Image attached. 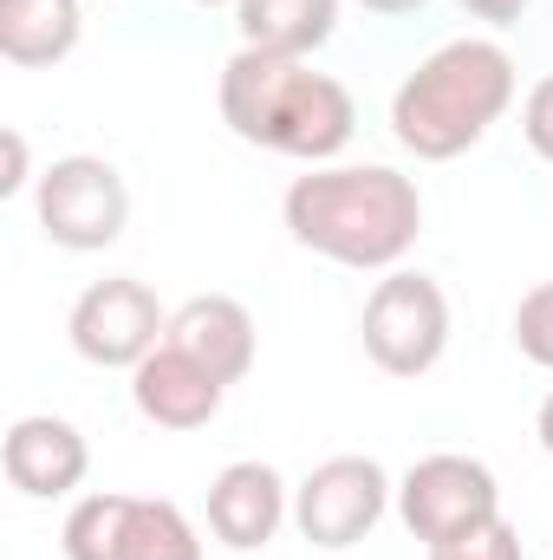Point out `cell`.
I'll list each match as a JSON object with an SVG mask.
<instances>
[{
  "label": "cell",
  "instance_id": "cell-1",
  "mask_svg": "<svg viewBox=\"0 0 553 560\" xmlns=\"http://www.w3.org/2000/svg\"><path fill=\"white\" fill-rule=\"evenodd\" d=\"M286 235L332 268L391 275L423 235V196L391 163H313L280 196Z\"/></svg>",
  "mask_w": 553,
  "mask_h": 560
},
{
  "label": "cell",
  "instance_id": "cell-2",
  "mask_svg": "<svg viewBox=\"0 0 553 560\" xmlns=\"http://www.w3.org/2000/svg\"><path fill=\"white\" fill-rule=\"evenodd\" d=\"M215 105H222V125L242 143L293 156L306 170L339 163V150L358 131V105L332 72H313L306 59H274L255 46H242L222 66Z\"/></svg>",
  "mask_w": 553,
  "mask_h": 560
},
{
  "label": "cell",
  "instance_id": "cell-3",
  "mask_svg": "<svg viewBox=\"0 0 553 560\" xmlns=\"http://www.w3.org/2000/svg\"><path fill=\"white\" fill-rule=\"evenodd\" d=\"M515 92H521V72L502 39H443L391 92V138L416 163H449L502 125Z\"/></svg>",
  "mask_w": 553,
  "mask_h": 560
},
{
  "label": "cell",
  "instance_id": "cell-4",
  "mask_svg": "<svg viewBox=\"0 0 553 560\" xmlns=\"http://www.w3.org/2000/svg\"><path fill=\"white\" fill-rule=\"evenodd\" d=\"M358 332H365V359L391 378H423L443 365L449 352V293L430 275L411 268H391L365 293V313H358Z\"/></svg>",
  "mask_w": 553,
  "mask_h": 560
},
{
  "label": "cell",
  "instance_id": "cell-5",
  "mask_svg": "<svg viewBox=\"0 0 553 560\" xmlns=\"http://www.w3.org/2000/svg\"><path fill=\"white\" fill-rule=\"evenodd\" d=\"M33 215L52 248L98 255L131 229V189L105 156H52L33 183Z\"/></svg>",
  "mask_w": 553,
  "mask_h": 560
},
{
  "label": "cell",
  "instance_id": "cell-6",
  "mask_svg": "<svg viewBox=\"0 0 553 560\" xmlns=\"http://www.w3.org/2000/svg\"><path fill=\"white\" fill-rule=\"evenodd\" d=\"M398 515L423 548H443V541H462V535L502 522V482L482 456L436 450V456L411 463V476L398 482Z\"/></svg>",
  "mask_w": 553,
  "mask_h": 560
},
{
  "label": "cell",
  "instance_id": "cell-7",
  "mask_svg": "<svg viewBox=\"0 0 553 560\" xmlns=\"http://www.w3.org/2000/svg\"><path fill=\"white\" fill-rule=\"evenodd\" d=\"M66 339L85 365L98 372H138L143 359L169 339V313L163 300L131 275H111V280H92L72 313H66Z\"/></svg>",
  "mask_w": 553,
  "mask_h": 560
},
{
  "label": "cell",
  "instance_id": "cell-8",
  "mask_svg": "<svg viewBox=\"0 0 553 560\" xmlns=\"http://www.w3.org/2000/svg\"><path fill=\"white\" fill-rule=\"evenodd\" d=\"M398 502V482L385 476L378 456H326L299 489H293V528L339 555V548H358Z\"/></svg>",
  "mask_w": 553,
  "mask_h": 560
},
{
  "label": "cell",
  "instance_id": "cell-9",
  "mask_svg": "<svg viewBox=\"0 0 553 560\" xmlns=\"http://www.w3.org/2000/svg\"><path fill=\"white\" fill-rule=\"evenodd\" d=\"M0 469H7V482H13L26 502H59V495H72V489L92 476V443L79 436V423L33 411V418L7 423Z\"/></svg>",
  "mask_w": 553,
  "mask_h": 560
},
{
  "label": "cell",
  "instance_id": "cell-10",
  "mask_svg": "<svg viewBox=\"0 0 553 560\" xmlns=\"http://www.w3.org/2000/svg\"><path fill=\"white\" fill-rule=\"evenodd\" d=\"M293 515V489L274 463H228L209 482V535L228 555H261Z\"/></svg>",
  "mask_w": 553,
  "mask_h": 560
},
{
  "label": "cell",
  "instance_id": "cell-11",
  "mask_svg": "<svg viewBox=\"0 0 553 560\" xmlns=\"http://www.w3.org/2000/svg\"><path fill=\"white\" fill-rule=\"evenodd\" d=\"M169 346L189 352L209 378L242 385L255 372V313L228 293H196L169 313Z\"/></svg>",
  "mask_w": 553,
  "mask_h": 560
},
{
  "label": "cell",
  "instance_id": "cell-12",
  "mask_svg": "<svg viewBox=\"0 0 553 560\" xmlns=\"http://www.w3.org/2000/svg\"><path fill=\"white\" fill-rule=\"evenodd\" d=\"M222 398H228V385L209 378V372H202L189 352H176L169 339L131 372V405H138V418L156 423V430H202V423H215Z\"/></svg>",
  "mask_w": 553,
  "mask_h": 560
},
{
  "label": "cell",
  "instance_id": "cell-13",
  "mask_svg": "<svg viewBox=\"0 0 553 560\" xmlns=\"http://www.w3.org/2000/svg\"><path fill=\"white\" fill-rule=\"evenodd\" d=\"M79 33H85L79 0H0V59L20 66V72L72 59Z\"/></svg>",
  "mask_w": 553,
  "mask_h": 560
},
{
  "label": "cell",
  "instance_id": "cell-14",
  "mask_svg": "<svg viewBox=\"0 0 553 560\" xmlns=\"http://www.w3.org/2000/svg\"><path fill=\"white\" fill-rule=\"evenodd\" d=\"M242 46L274 59H313L339 33V0H242L235 7Z\"/></svg>",
  "mask_w": 553,
  "mask_h": 560
},
{
  "label": "cell",
  "instance_id": "cell-15",
  "mask_svg": "<svg viewBox=\"0 0 553 560\" xmlns=\"http://www.w3.org/2000/svg\"><path fill=\"white\" fill-rule=\"evenodd\" d=\"M118 560H202V535H196V522L176 502L131 495L125 535H118Z\"/></svg>",
  "mask_w": 553,
  "mask_h": 560
},
{
  "label": "cell",
  "instance_id": "cell-16",
  "mask_svg": "<svg viewBox=\"0 0 553 560\" xmlns=\"http://www.w3.org/2000/svg\"><path fill=\"white\" fill-rule=\"evenodd\" d=\"M125 509H131V495H85V502H72V515L59 528L66 560H118Z\"/></svg>",
  "mask_w": 553,
  "mask_h": 560
},
{
  "label": "cell",
  "instance_id": "cell-17",
  "mask_svg": "<svg viewBox=\"0 0 553 560\" xmlns=\"http://www.w3.org/2000/svg\"><path fill=\"white\" fill-rule=\"evenodd\" d=\"M515 346H521L528 365L553 372V280L521 293V306H515Z\"/></svg>",
  "mask_w": 553,
  "mask_h": 560
},
{
  "label": "cell",
  "instance_id": "cell-18",
  "mask_svg": "<svg viewBox=\"0 0 553 560\" xmlns=\"http://www.w3.org/2000/svg\"><path fill=\"white\" fill-rule=\"evenodd\" d=\"M430 560H521V535H515V522L502 515V522H489V528H475V535H462V541H443V548H423Z\"/></svg>",
  "mask_w": 553,
  "mask_h": 560
},
{
  "label": "cell",
  "instance_id": "cell-19",
  "mask_svg": "<svg viewBox=\"0 0 553 560\" xmlns=\"http://www.w3.org/2000/svg\"><path fill=\"white\" fill-rule=\"evenodd\" d=\"M521 138H528V150H534L541 163H553V72L534 79L528 98H521Z\"/></svg>",
  "mask_w": 553,
  "mask_h": 560
},
{
  "label": "cell",
  "instance_id": "cell-20",
  "mask_svg": "<svg viewBox=\"0 0 553 560\" xmlns=\"http://www.w3.org/2000/svg\"><path fill=\"white\" fill-rule=\"evenodd\" d=\"M0 156H7V163H0V196H20V189L33 183V176H26V138H20V131H0Z\"/></svg>",
  "mask_w": 553,
  "mask_h": 560
},
{
  "label": "cell",
  "instance_id": "cell-21",
  "mask_svg": "<svg viewBox=\"0 0 553 560\" xmlns=\"http://www.w3.org/2000/svg\"><path fill=\"white\" fill-rule=\"evenodd\" d=\"M456 7H462L469 20H489V26H515L534 0H456Z\"/></svg>",
  "mask_w": 553,
  "mask_h": 560
},
{
  "label": "cell",
  "instance_id": "cell-22",
  "mask_svg": "<svg viewBox=\"0 0 553 560\" xmlns=\"http://www.w3.org/2000/svg\"><path fill=\"white\" fill-rule=\"evenodd\" d=\"M534 436H541V450L553 456V392L541 398V411H534Z\"/></svg>",
  "mask_w": 553,
  "mask_h": 560
},
{
  "label": "cell",
  "instance_id": "cell-23",
  "mask_svg": "<svg viewBox=\"0 0 553 560\" xmlns=\"http://www.w3.org/2000/svg\"><path fill=\"white\" fill-rule=\"evenodd\" d=\"M365 13H385V20H398V13H416L423 0H358Z\"/></svg>",
  "mask_w": 553,
  "mask_h": 560
},
{
  "label": "cell",
  "instance_id": "cell-24",
  "mask_svg": "<svg viewBox=\"0 0 553 560\" xmlns=\"http://www.w3.org/2000/svg\"><path fill=\"white\" fill-rule=\"evenodd\" d=\"M189 7H242V0H189Z\"/></svg>",
  "mask_w": 553,
  "mask_h": 560
},
{
  "label": "cell",
  "instance_id": "cell-25",
  "mask_svg": "<svg viewBox=\"0 0 553 560\" xmlns=\"http://www.w3.org/2000/svg\"><path fill=\"white\" fill-rule=\"evenodd\" d=\"M242 560H248V555H242Z\"/></svg>",
  "mask_w": 553,
  "mask_h": 560
}]
</instances>
